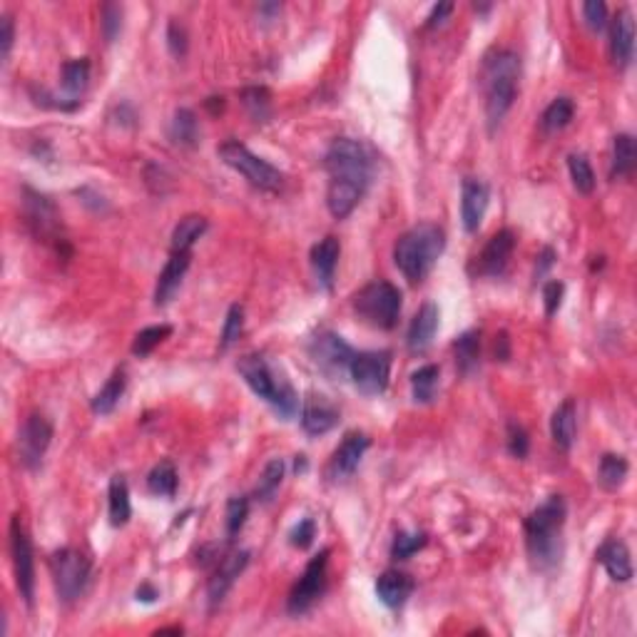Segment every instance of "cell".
I'll return each instance as SVG.
<instances>
[{
	"label": "cell",
	"mask_w": 637,
	"mask_h": 637,
	"mask_svg": "<svg viewBox=\"0 0 637 637\" xmlns=\"http://www.w3.org/2000/svg\"><path fill=\"white\" fill-rule=\"evenodd\" d=\"M595 560L608 570V576L613 577L615 583H627L633 577V560H630V551L623 540H605L595 552Z\"/></svg>",
	"instance_id": "obj_24"
},
{
	"label": "cell",
	"mask_w": 637,
	"mask_h": 637,
	"mask_svg": "<svg viewBox=\"0 0 637 637\" xmlns=\"http://www.w3.org/2000/svg\"><path fill=\"white\" fill-rule=\"evenodd\" d=\"M490 202V189L483 180L468 177L461 187V222L468 234L478 232L480 222L486 217V209Z\"/></svg>",
	"instance_id": "obj_18"
},
{
	"label": "cell",
	"mask_w": 637,
	"mask_h": 637,
	"mask_svg": "<svg viewBox=\"0 0 637 637\" xmlns=\"http://www.w3.org/2000/svg\"><path fill=\"white\" fill-rule=\"evenodd\" d=\"M246 565H249V552L246 551L227 552L220 563L214 565V573H212V577H209V583H207L209 608H217V605H222L224 595L230 593V588L234 585V580L245 573Z\"/></svg>",
	"instance_id": "obj_17"
},
{
	"label": "cell",
	"mask_w": 637,
	"mask_h": 637,
	"mask_svg": "<svg viewBox=\"0 0 637 637\" xmlns=\"http://www.w3.org/2000/svg\"><path fill=\"white\" fill-rule=\"evenodd\" d=\"M505 436H508V451L515 458H526L528 448H530V439H528L526 429L515 421H508V429H505Z\"/></svg>",
	"instance_id": "obj_47"
},
{
	"label": "cell",
	"mask_w": 637,
	"mask_h": 637,
	"mask_svg": "<svg viewBox=\"0 0 637 637\" xmlns=\"http://www.w3.org/2000/svg\"><path fill=\"white\" fill-rule=\"evenodd\" d=\"M100 25H102V36L108 43H112L115 37L120 36V30H123V8L120 5H115V3H105L102 5V11H100Z\"/></svg>",
	"instance_id": "obj_46"
},
{
	"label": "cell",
	"mask_w": 637,
	"mask_h": 637,
	"mask_svg": "<svg viewBox=\"0 0 637 637\" xmlns=\"http://www.w3.org/2000/svg\"><path fill=\"white\" fill-rule=\"evenodd\" d=\"M170 334H172L170 324H157V327L142 329L135 336V342H133V354L140 356V359H145V356L152 354V351H155L159 343L165 342Z\"/></svg>",
	"instance_id": "obj_42"
},
{
	"label": "cell",
	"mask_w": 637,
	"mask_h": 637,
	"mask_svg": "<svg viewBox=\"0 0 637 637\" xmlns=\"http://www.w3.org/2000/svg\"><path fill=\"white\" fill-rule=\"evenodd\" d=\"M125 371H115L110 379L105 381V386L95 393V399H93V411L100 414V416H108L112 414L117 404H120V399H123L125 393Z\"/></svg>",
	"instance_id": "obj_35"
},
{
	"label": "cell",
	"mask_w": 637,
	"mask_h": 637,
	"mask_svg": "<svg viewBox=\"0 0 637 637\" xmlns=\"http://www.w3.org/2000/svg\"><path fill=\"white\" fill-rule=\"evenodd\" d=\"M456 367L461 374L471 376L480 364V331H466L454 342Z\"/></svg>",
	"instance_id": "obj_29"
},
{
	"label": "cell",
	"mask_w": 637,
	"mask_h": 637,
	"mask_svg": "<svg viewBox=\"0 0 637 637\" xmlns=\"http://www.w3.org/2000/svg\"><path fill=\"white\" fill-rule=\"evenodd\" d=\"M242 102L257 123H264L270 117L271 95L267 87H246V90H242Z\"/></svg>",
	"instance_id": "obj_43"
},
{
	"label": "cell",
	"mask_w": 637,
	"mask_h": 637,
	"mask_svg": "<svg viewBox=\"0 0 637 637\" xmlns=\"http://www.w3.org/2000/svg\"><path fill=\"white\" fill-rule=\"evenodd\" d=\"M446 249V232L433 222L411 227L396 239L393 262L411 284L423 282Z\"/></svg>",
	"instance_id": "obj_3"
},
{
	"label": "cell",
	"mask_w": 637,
	"mask_h": 637,
	"mask_svg": "<svg viewBox=\"0 0 637 637\" xmlns=\"http://www.w3.org/2000/svg\"><path fill=\"white\" fill-rule=\"evenodd\" d=\"M552 264H555V249H552V246H545V249L540 252V257H538V267H536V277H543L545 271L551 270Z\"/></svg>",
	"instance_id": "obj_54"
},
{
	"label": "cell",
	"mask_w": 637,
	"mask_h": 637,
	"mask_svg": "<svg viewBox=\"0 0 637 637\" xmlns=\"http://www.w3.org/2000/svg\"><path fill=\"white\" fill-rule=\"evenodd\" d=\"M309 354L314 359L321 374H327L329 379H342L349 374V367L354 361V349L343 342L339 334L321 329L309 342Z\"/></svg>",
	"instance_id": "obj_12"
},
{
	"label": "cell",
	"mask_w": 637,
	"mask_h": 637,
	"mask_svg": "<svg viewBox=\"0 0 637 637\" xmlns=\"http://www.w3.org/2000/svg\"><path fill=\"white\" fill-rule=\"evenodd\" d=\"M245 331V307L242 304H232L230 311H227V318H224V327H222V351H227L232 343H237V339L242 336Z\"/></svg>",
	"instance_id": "obj_44"
},
{
	"label": "cell",
	"mask_w": 637,
	"mask_h": 637,
	"mask_svg": "<svg viewBox=\"0 0 637 637\" xmlns=\"http://www.w3.org/2000/svg\"><path fill=\"white\" fill-rule=\"evenodd\" d=\"M496 359L498 361H508V356H511V342H508V334L505 331H501L498 336H496Z\"/></svg>",
	"instance_id": "obj_55"
},
{
	"label": "cell",
	"mask_w": 637,
	"mask_h": 637,
	"mask_svg": "<svg viewBox=\"0 0 637 637\" xmlns=\"http://www.w3.org/2000/svg\"><path fill=\"white\" fill-rule=\"evenodd\" d=\"M135 598H137V601H140V602H155V601H157V598H159V593H157V590H155V588H152L149 583H142V585L137 588Z\"/></svg>",
	"instance_id": "obj_56"
},
{
	"label": "cell",
	"mask_w": 637,
	"mask_h": 637,
	"mask_svg": "<svg viewBox=\"0 0 637 637\" xmlns=\"http://www.w3.org/2000/svg\"><path fill=\"white\" fill-rule=\"evenodd\" d=\"M339 254H342V245H339L336 237H324L311 246V267L317 274V282L324 289H331V284H334V271L339 264Z\"/></svg>",
	"instance_id": "obj_25"
},
{
	"label": "cell",
	"mask_w": 637,
	"mask_h": 637,
	"mask_svg": "<svg viewBox=\"0 0 637 637\" xmlns=\"http://www.w3.org/2000/svg\"><path fill=\"white\" fill-rule=\"evenodd\" d=\"M246 515H249V501L245 496H234L227 501V513H224V526H227V536L230 540L245 528Z\"/></svg>",
	"instance_id": "obj_45"
},
{
	"label": "cell",
	"mask_w": 637,
	"mask_h": 637,
	"mask_svg": "<svg viewBox=\"0 0 637 637\" xmlns=\"http://www.w3.org/2000/svg\"><path fill=\"white\" fill-rule=\"evenodd\" d=\"M317 538V523L311 520V518H304V520H299L294 528H292V533H289V543L299 548V551H304L309 548L311 543Z\"/></svg>",
	"instance_id": "obj_49"
},
{
	"label": "cell",
	"mask_w": 637,
	"mask_h": 637,
	"mask_svg": "<svg viewBox=\"0 0 637 637\" xmlns=\"http://www.w3.org/2000/svg\"><path fill=\"white\" fill-rule=\"evenodd\" d=\"M371 446L368 441L367 433H359V431H351V433H346L343 436L342 446L334 451L329 461V468H327V473L334 483H339V480H346V478H351L356 473V468L361 464V458L367 454V448Z\"/></svg>",
	"instance_id": "obj_15"
},
{
	"label": "cell",
	"mask_w": 637,
	"mask_h": 637,
	"mask_svg": "<svg viewBox=\"0 0 637 637\" xmlns=\"http://www.w3.org/2000/svg\"><path fill=\"white\" fill-rule=\"evenodd\" d=\"M565 515H568V508H565L563 496H551L540 503L523 523L528 555L538 570H551L560 563V555H563L560 536H563Z\"/></svg>",
	"instance_id": "obj_1"
},
{
	"label": "cell",
	"mask_w": 637,
	"mask_h": 637,
	"mask_svg": "<svg viewBox=\"0 0 637 637\" xmlns=\"http://www.w3.org/2000/svg\"><path fill=\"white\" fill-rule=\"evenodd\" d=\"M563 294H565V284L563 282H548L543 286V304H545V314L552 317L560 304H563Z\"/></svg>",
	"instance_id": "obj_51"
},
{
	"label": "cell",
	"mask_w": 637,
	"mask_h": 637,
	"mask_svg": "<svg viewBox=\"0 0 637 637\" xmlns=\"http://www.w3.org/2000/svg\"><path fill=\"white\" fill-rule=\"evenodd\" d=\"M296 473H304L307 471V456H296Z\"/></svg>",
	"instance_id": "obj_58"
},
{
	"label": "cell",
	"mask_w": 637,
	"mask_h": 637,
	"mask_svg": "<svg viewBox=\"0 0 637 637\" xmlns=\"http://www.w3.org/2000/svg\"><path fill=\"white\" fill-rule=\"evenodd\" d=\"M568 170H570V180L580 195H590L595 189V172L590 167L585 155H570L568 157Z\"/></svg>",
	"instance_id": "obj_41"
},
{
	"label": "cell",
	"mask_w": 637,
	"mask_h": 637,
	"mask_svg": "<svg viewBox=\"0 0 637 637\" xmlns=\"http://www.w3.org/2000/svg\"><path fill=\"white\" fill-rule=\"evenodd\" d=\"M108 503H110V523L115 528L127 526L133 505H130V488L125 476H112L110 488H108Z\"/></svg>",
	"instance_id": "obj_31"
},
{
	"label": "cell",
	"mask_w": 637,
	"mask_h": 637,
	"mask_svg": "<svg viewBox=\"0 0 637 637\" xmlns=\"http://www.w3.org/2000/svg\"><path fill=\"white\" fill-rule=\"evenodd\" d=\"M576 431H577V411L576 401L573 399H565L563 404L555 408V414L551 418V436L555 446L560 451H570L573 443H576Z\"/></svg>",
	"instance_id": "obj_26"
},
{
	"label": "cell",
	"mask_w": 637,
	"mask_h": 637,
	"mask_svg": "<svg viewBox=\"0 0 637 637\" xmlns=\"http://www.w3.org/2000/svg\"><path fill=\"white\" fill-rule=\"evenodd\" d=\"M327 568H329V551H321L309 560L302 577L296 580V585L289 593V601H286L289 615L299 617L317 605L318 598L327 590Z\"/></svg>",
	"instance_id": "obj_10"
},
{
	"label": "cell",
	"mask_w": 637,
	"mask_h": 637,
	"mask_svg": "<svg viewBox=\"0 0 637 637\" xmlns=\"http://www.w3.org/2000/svg\"><path fill=\"white\" fill-rule=\"evenodd\" d=\"M12 37H15L12 18L11 15H3L0 18V55H3V60H8V55H11Z\"/></svg>",
	"instance_id": "obj_52"
},
{
	"label": "cell",
	"mask_w": 637,
	"mask_h": 637,
	"mask_svg": "<svg viewBox=\"0 0 637 637\" xmlns=\"http://www.w3.org/2000/svg\"><path fill=\"white\" fill-rule=\"evenodd\" d=\"M439 379H441V368L436 364L421 367L411 374V393L416 404H431L439 391Z\"/></svg>",
	"instance_id": "obj_34"
},
{
	"label": "cell",
	"mask_w": 637,
	"mask_h": 637,
	"mask_svg": "<svg viewBox=\"0 0 637 637\" xmlns=\"http://www.w3.org/2000/svg\"><path fill=\"white\" fill-rule=\"evenodd\" d=\"M356 317L374 329L389 331L399 324L401 314V292L386 279H376L361 286L351 299Z\"/></svg>",
	"instance_id": "obj_6"
},
{
	"label": "cell",
	"mask_w": 637,
	"mask_h": 637,
	"mask_svg": "<svg viewBox=\"0 0 637 637\" xmlns=\"http://www.w3.org/2000/svg\"><path fill=\"white\" fill-rule=\"evenodd\" d=\"M52 441V426L45 416L33 414L23 421V426L18 431V458L28 471H37L43 466L45 451Z\"/></svg>",
	"instance_id": "obj_14"
},
{
	"label": "cell",
	"mask_w": 637,
	"mask_h": 637,
	"mask_svg": "<svg viewBox=\"0 0 637 637\" xmlns=\"http://www.w3.org/2000/svg\"><path fill=\"white\" fill-rule=\"evenodd\" d=\"M414 588H416L414 577L408 576V573H401V570H386V573H381L379 580H376V595H379V601L383 602L389 610L404 608L408 598H411Z\"/></svg>",
	"instance_id": "obj_23"
},
{
	"label": "cell",
	"mask_w": 637,
	"mask_h": 637,
	"mask_svg": "<svg viewBox=\"0 0 637 637\" xmlns=\"http://www.w3.org/2000/svg\"><path fill=\"white\" fill-rule=\"evenodd\" d=\"M167 45H170V52L174 58H184V52H187V30H184L182 23H177V20H172L167 25Z\"/></svg>",
	"instance_id": "obj_50"
},
{
	"label": "cell",
	"mask_w": 637,
	"mask_h": 637,
	"mask_svg": "<svg viewBox=\"0 0 637 637\" xmlns=\"http://www.w3.org/2000/svg\"><path fill=\"white\" fill-rule=\"evenodd\" d=\"M90 83V60L87 58H75L62 65V90L70 102L80 105V95L85 93Z\"/></svg>",
	"instance_id": "obj_28"
},
{
	"label": "cell",
	"mask_w": 637,
	"mask_h": 637,
	"mask_svg": "<svg viewBox=\"0 0 637 637\" xmlns=\"http://www.w3.org/2000/svg\"><path fill=\"white\" fill-rule=\"evenodd\" d=\"M633 52H635V20H633V12L623 8L617 11L610 25V58L615 68L625 70L633 62Z\"/></svg>",
	"instance_id": "obj_19"
},
{
	"label": "cell",
	"mask_w": 637,
	"mask_h": 637,
	"mask_svg": "<svg viewBox=\"0 0 637 637\" xmlns=\"http://www.w3.org/2000/svg\"><path fill=\"white\" fill-rule=\"evenodd\" d=\"M515 234L511 230H501L488 239V245L483 246V252L476 257L473 271L478 277H501L508 262L513 257Z\"/></svg>",
	"instance_id": "obj_16"
},
{
	"label": "cell",
	"mask_w": 637,
	"mask_h": 637,
	"mask_svg": "<svg viewBox=\"0 0 637 637\" xmlns=\"http://www.w3.org/2000/svg\"><path fill=\"white\" fill-rule=\"evenodd\" d=\"M426 543H429V536L423 530H401V533H396L391 543V558L393 560H408L421 548H426Z\"/></svg>",
	"instance_id": "obj_40"
},
{
	"label": "cell",
	"mask_w": 637,
	"mask_h": 637,
	"mask_svg": "<svg viewBox=\"0 0 637 637\" xmlns=\"http://www.w3.org/2000/svg\"><path fill=\"white\" fill-rule=\"evenodd\" d=\"M284 480V461L282 458H271L270 464L264 466V473L259 478L257 483V490H254V498L262 503H270L274 496H277V490L282 486Z\"/></svg>",
	"instance_id": "obj_39"
},
{
	"label": "cell",
	"mask_w": 637,
	"mask_h": 637,
	"mask_svg": "<svg viewBox=\"0 0 637 637\" xmlns=\"http://www.w3.org/2000/svg\"><path fill=\"white\" fill-rule=\"evenodd\" d=\"M189 259H192L189 252H172V257L167 259L165 270L159 271L157 286H155V304H157V307L170 304L174 294L180 292L184 274L189 270Z\"/></svg>",
	"instance_id": "obj_21"
},
{
	"label": "cell",
	"mask_w": 637,
	"mask_h": 637,
	"mask_svg": "<svg viewBox=\"0 0 637 637\" xmlns=\"http://www.w3.org/2000/svg\"><path fill=\"white\" fill-rule=\"evenodd\" d=\"M170 140L180 148H195L199 142V123H197V115L189 108L174 110L170 123Z\"/></svg>",
	"instance_id": "obj_30"
},
{
	"label": "cell",
	"mask_w": 637,
	"mask_h": 637,
	"mask_svg": "<svg viewBox=\"0 0 637 637\" xmlns=\"http://www.w3.org/2000/svg\"><path fill=\"white\" fill-rule=\"evenodd\" d=\"M627 471H630V464L625 461V456L605 454L598 468V483L605 490H617L627 478Z\"/></svg>",
	"instance_id": "obj_38"
},
{
	"label": "cell",
	"mask_w": 637,
	"mask_h": 637,
	"mask_svg": "<svg viewBox=\"0 0 637 637\" xmlns=\"http://www.w3.org/2000/svg\"><path fill=\"white\" fill-rule=\"evenodd\" d=\"M324 167L329 172V182L354 184L367 192L374 177V159L367 145L351 137H336L327 149Z\"/></svg>",
	"instance_id": "obj_5"
},
{
	"label": "cell",
	"mask_w": 637,
	"mask_h": 637,
	"mask_svg": "<svg viewBox=\"0 0 637 637\" xmlns=\"http://www.w3.org/2000/svg\"><path fill=\"white\" fill-rule=\"evenodd\" d=\"M237 371L242 374L246 386L257 393L259 399H264L284 421H289L299 414V396L292 389V383L284 379L282 374H277L264 356L245 354L237 361Z\"/></svg>",
	"instance_id": "obj_4"
},
{
	"label": "cell",
	"mask_w": 637,
	"mask_h": 637,
	"mask_svg": "<svg viewBox=\"0 0 637 637\" xmlns=\"http://www.w3.org/2000/svg\"><path fill=\"white\" fill-rule=\"evenodd\" d=\"M148 488L152 496H159V498H174V493H177V468L172 461H159L157 466L149 471Z\"/></svg>",
	"instance_id": "obj_37"
},
{
	"label": "cell",
	"mask_w": 637,
	"mask_h": 637,
	"mask_svg": "<svg viewBox=\"0 0 637 637\" xmlns=\"http://www.w3.org/2000/svg\"><path fill=\"white\" fill-rule=\"evenodd\" d=\"M454 12V3H439V5H433V11L431 15L426 18V28H436V25H441L448 15Z\"/></svg>",
	"instance_id": "obj_53"
},
{
	"label": "cell",
	"mask_w": 637,
	"mask_h": 637,
	"mask_svg": "<svg viewBox=\"0 0 637 637\" xmlns=\"http://www.w3.org/2000/svg\"><path fill=\"white\" fill-rule=\"evenodd\" d=\"M11 555L12 570H15V585L20 590V598L30 608L36 598V560H33V543L25 530L20 515H12L11 520Z\"/></svg>",
	"instance_id": "obj_11"
},
{
	"label": "cell",
	"mask_w": 637,
	"mask_h": 637,
	"mask_svg": "<svg viewBox=\"0 0 637 637\" xmlns=\"http://www.w3.org/2000/svg\"><path fill=\"white\" fill-rule=\"evenodd\" d=\"M349 376L364 396H379L389 386L391 376V354L389 351H361L354 356Z\"/></svg>",
	"instance_id": "obj_13"
},
{
	"label": "cell",
	"mask_w": 637,
	"mask_h": 637,
	"mask_svg": "<svg viewBox=\"0 0 637 637\" xmlns=\"http://www.w3.org/2000/svg\"><path fill=\"white\" fill-rule=\"evenodd\" d=\"M217 155L222 157V162L227 167L237 170L246 182L254 184L257 189H264V192H279L284 187V174L274 165H270L267 159L257 157L254 152H249L246 145L237 142V140H227L222 142Z\"/></svg>",
	"instance_id": "obj_8"
},
{
	"label": "cell",
	"mask_w": 637,
	"mask_h": 637,
	"mask_svg": "<svg viewBox=\"0 0 637 637\" xmlns=\"http://www.w3.org/2000/svg\"><path fill=\"white\" fill-rule=\"evenodd\" d=\"M573 115H576V105H573V100L555 98L551 105L545 108V112H543V117H540V127H543V133L555 135V133H560V130H565V127L570 125Z\"/></svg>",
	"instance_id": "obj_36"
},
{
	"label": "cell",
	"mask_w": 637,
	"mask_h": 637,
	"mask_svg": "<svg viewBox=\"0 0 637 637\" xmlns=\"http://www.w3.org/2000/svg\"><path fill=\"white\" fill-rule=\"evenodd\" d=\"M439 318H441V314H439V307L433 302H426L423 307L418 309L411 327H408V334H406V346H408L411 354H423L429 349L433 336H436V329H439Z\"/></svg>",
	"instance_id": "obj_22"
},
{
	"label": "cell",
	"mask_w": 637,
	"mask_h": 637,
	"mask_svg": "<svg viewBox=\"0 0 637 637\" xmlns=\"http://www.w3.org/2000/svg\"><path fill=\"white\" fill-rule=\"evenodd\" d=\"M205 232H207V220L202 214H187V217L177 222V227L172 232V252H189L192 245Z\"/></svg>",
	"instance_id": "obj_32"
},
{
	"label": "cell",
	"mask_w": 637,
	"mask_h": 637,
	"mask_svg": "<svg viewBox=\"0 0 637 637\" xmlns=\"http://www.w3.org/2000/svg\"><path fill=\"white\" fill-rule=\"evenodd\" d=\"M339 423V408L331 404L329 399L311 393L302 406V429L307 431L309 436H321L329 433L334 426Z\"/></svg>",
	"instance_id": "obj_20"
},
{
	"label": "cell",
	"mask_w": 637,
	"mask_h": 637,
	"mask_svg": "<svg viewBox=\"0 0 637 637\" xmlns=\"http://www.w3.org/2000/svg\"><path fill=\"white\" fill-rule=\"evenodd\" d=\"M23 217L28 230L33 232L37 242H45V245H50L52 249H58V254H62L68 239H65V232H62L60 212H58L55 202H52L48 195H40L36 189L25 187Z\"/></svg>",
	"instance_id": "obj_9"
},
{
	"label": "cell",
	"mask_w": 637,
	"mask_h": 637,
	"mask_svg": "<svg viewBox=\"0 0 637 637\" xmlns=\"http://www.w3.org/2000/svg\"><path fill=\"white\" fill-rule=\"evenodd\" d=\"M583 18H585L590 30L601 33L602 28L608 25V5H605L602 0H588V3H583Z\"/></svg>",
	"instance_id": "obj_48"
},
{
	"label": "cell",
	"mask_w": 637,
	"mask_h": 637,
	"mask_svg": "<svg viewBox=\"0 0 637 637\" xmlns=\"http://www.w3.org/2000/svg\"><path fill=\"white\" fill-rule=\"evenodd\" d=\"M520 80V58L513 50L496 48L483 58L480 68V87L486 93V117L490 127L501 125V120L513 108Z\"/></svg>",
	"instance_id": "obj_2"
},
{
	"label": "cell",
	"mask_w": 637,
	"mask_h": 637,
	"mask_svg": "<svg viewBox=\"0 0 637 637\" xmlns=\"http://www.w3.org/2000/svg\"><path fill=\"white\" fill-rule=\"evenodd\" d=\"M635 165H637V145H635V137L627 135H615V142H613V180H620V177H630L633 172H635Z\"/></svg>",
	"instance_id": "obj_33"
},
{
	"label": "cell",
	"mask_w": 637,
	"mask_h": 637,
	"mask_svg": "<svg viewBox=\"0 0 637 637\" xmlns=\"http://www.w3.org/2000/svg\"><path fill=\"white\" fill-rule=\"evenodd\" d=\"M205 105H207V110L212 112V115H217V112L224 110V100L222 98H209Z\"/></svg>",
	"instance_id": "obj_57"
},
{
	"label": "cell",
	"mask_w": 637,
	"mask_h": 637,
	"mask_svg": "<svg viewBox=\"0 0 637 637\" xmlns=\"http://www.w3.org/2000/svg\"><path fill=\"white\" fill-rule=\"evenodd\" d=\"M367 195L364 189H359L354 184H343V182H329V189H327V207H329L331 217L336 220H346L361 202V197Z\"/></svg>",
	"instance_id": "obj_27"
},
{
	"label": "cell",
	"mask_w": 637,
	"mask_h": 637,
	"mask_svg": "<svg viewBox=\"0 0 637 637\" xmlns=\"http://www.w3.org/2000/svg\"><path fill=\"white\" fill-rule=\"evenodd\" d=\"M50 573L55 583V593L65 605L80 601L85 595L90 577H93V565L85 555L75 548H60L50 555Z\"/></svg>",
	"instance_id": "obj_7"
}]
</instances>
